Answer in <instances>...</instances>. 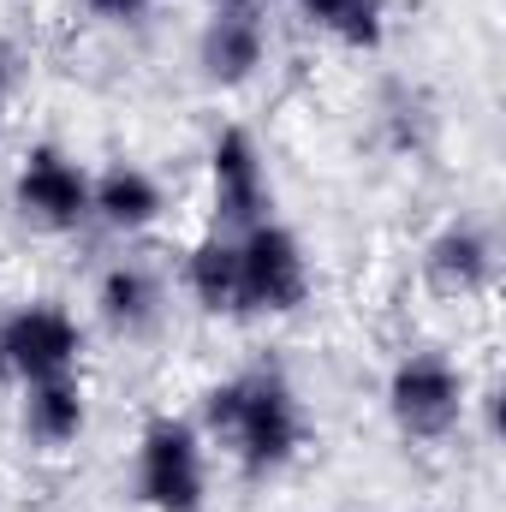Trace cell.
Returning <instances> with one entry per match:
<instances>
[{
	"instance_id": "6da1fadb",
	"label": "cell",
	"mask_w": 506,
	"mask_h": 512,
	"mask_svg": "<svg viewBox=\"0 0 506 512\" xmlns=\"http://www.w3.org/2000/svg\"><path fill=\"white\" fill-rule=\"evenodd\" d=\"M203 423H209V435L227 441V453L239 459L245 477H274V471H286V465L298 459L304 435H310L298 393L280 382V376H268V370L209 387Z\"/></svg>"
},
{
	"instance_id": "7a4b0ae2",
	"label": "cell",
	"mask_w": 506,
	"mask_h": 512,
	"mask_svg": "<svg viewBox=\"0 0 506 512\" xmlns=\"http://www.w3.org/2000/svg\"><path fill=\"white\" fill-rule=\"evenodd\" d=\"M471 382L441 352H405L387 376V417L405 441H447L465 423Z\"/></svg>"
},
{
	"instance_id": "3957f363",
	"label": "cell",
	"mask_w": 506,
	"mask_h": 512,
	"mask_svg": "<svg viewBox=\"0 0 506 512\" xmlns=\"http://www.w3.org/2000/svg\"><path fill=\"white\" fill-rule=\"evenodd\" d=\"M137 501L149 512H209L203 435L185 417H155L137 435Z\"/></svg>"
},
{
	"instance_id": "277c9868",
	"label": "cell",
	"mask_w": 506,
	"mask_h": 512,
	"mask_svg": "<svg viewBox=\"0 0 506 512\" xmlns=\"http://www.w3.org/2000/svg\"><path fill=\"white\" fill-rule=\"evenodd\" d=\"M233 245H239V316H292L310 304L316 280H310V256L298 245V233L256 221Z\"/></svg>"
},
{
	"instance_id": "5b68a950",
	"label": "cell",
	"mask_w": 506,
	"mask_h": 512,
	"mask_svg": "<svg viewBox=\"0 0 506 512\" xmlns=\"http://www.w3.org/2000/svg\"><path fill=\"white\" fill-rule=\"evenodd\" d=\"M84 358V328L60 304H18L0 322V370L12 382H48V376H78Z\"/></svg>"
},
{
	"instance_id": "8992f818",
	"label": "cell",
	"mask_w": 506,
	"mask_h": 512,
	"mask_svg": "<svg viewBox=\"0 0 506 512\" xmlns=\"http://www.w3.org/2000/svg\"><path fill=\"white\" fill-rule=\"evenodd\" d=\"M12 203L30 227L42 233H72L78 221H90V173L54 149V143H36L24 161H18V179H12Z\"/></svg>"
},
{
	"instance_id": "52a82bcc",
	"label": "cell",
	"mask_w": 506,
	"mask_h": 512,
	"mask_svg": "<svg viewBox=\"0 0 506 512\" xmlns=\"http://www.w3.org/2000/svg\"><path fill=\"white\" fill-rule=\"evenodd\" d=\"M209 209L215 233H251L256 221H268V173L245 126H227L209 149Z\"/></svg>"
},
{
	"instance_id": "ba28073f",
	"label": "cell",
	"mask_w": 506,
	"mask_h": 512,
	"mask_svg": "<svg viewBox=\"0 0 506 512\" xmlns=\"http://www.w3.org/2000/svg\"><path fill=\"white\" fill-rule=\"evenodd\" d=\"M423 280H429L435 298H453V304L483 298L495 286V245H489V233H477L465 221L441 227L429 239V251H423Z\"/></svg>"
},
{
	"instance_id": "9c48e42d",
	"label": "cell",
	"mask_w": 506,
	"mask_h": 512,
	"mask_svg": "<svg viewBox=\"0 0 506 512\" xmlns=\"http://www.w3.org/2000/svg\"><path fill=\"white\" fill-rule=\"evenodd\" d=\"M268 60V24H262V6H215L209 30H203V72L209 84L221 90H239L251 84Z\"/></svg>"
},
{
	"instance_id": "30bf717a",
	"label": "cell",
	"mask_w": 506,
	"mask_h": 512,
	"mask_svg": "<svg viewBox=\"0 0 506 512\" xmlns=\"http://www.w3.org/2000/svg\"><path fill=\"white\" fill-rule=\"evenodd\" d=\"M90 215L108 221L114 233H143L167 215V191L155 173L131 167V161H114L102 179H90Z\"/></svg>"
},
{
	"instance_id": "8fae6325",
	"label": "cell",
	"mask_w": 506,
	"mask_h": 512,
	"mask_svg": "<svg viewBox=\"0 0 506 512\" xmlns=\"http://www.w3.org/2000/svg\"><path fill=\"white\" fill-rule=\"evenodd\" d=\"M90 423V393L78 376H48V382H30L24 387V435L48 453L72 447Z\"/></svg>"
},
{
	"instance_id": "7c38bea8",
	"label": "cell",
	"mask_w": 506,
	"mask_h": 512,
	"mask_svg": "<svg viewBox=\"0 0 506 512\" xmlns=\"http://www.w3.org/2000/svg\"><path fill=\"white\" fill-rule=\"evenodd\" d=\"M185 292L209 316H239V245L227 233L197 239L185 256Z\"/></svg>"
},
{
	"instance_id": "4fadbf2b",
	"label": "cell",
	"mask_w": 506,
	"mask_h": 512,
	"mask_svg": "<svg viewBox=\"0 0 506 512\" xmlns=\"http://www.w3.org/2000/svg\"><path fill=\"white\" fill-rule=\"evenodd\" d=\"M96 304H102L108 328L143 334V328L161 316V286H155V274H149L143 262H114V268L102 274V286H96Z\"/></svg>"
},
{
	"instance_id": "5bb4252c",
	"label": "cell",
	"mask_w": 506,
	"mask_h": 512,
	"mask_svg": "<svg viewBox=\"0 0 506 512\" xmlns=\"http://www.w3.org/2000/svg\"><path fill=\"white\" fill-rule=\"evenodd\" d=\"M298 12L340 48L370 54L387 42V0H298Z\"/></svg>"
},
{
	"instance_id": "9a60e30c",
	"label": "cell",
	"mask_w": 506,
	"mask_h": 512,
	"mask_svg": "<svg viewBox=\"0 0 506 512\" xmlns=\"http://www.w3.org/2000/svg\"><path fill=\"white\" fill-rule=\"evenodd\" d=\"M90 6V18H102V24H131V18H149L161 0H84Z\"/></svg>"
},
{
	"instance_id": "2e32d148",
	"label": "cell",
	"mask_w": 506,
	"mask_h": 512,
	"mask_svg": "<svg viewBox=\"0 0 506 512\" xmlns=\"http://www.w3.org/2000/svg\"><path fill=\"white\" fill-rule=\"evenodd\" d=\"M12 90H18V48H12V42L0 36V114H6Z\"/></svg>"
}]
</instances>
